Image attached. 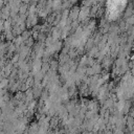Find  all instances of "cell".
<instances>
[{
    "instance_id": "6da1fadb",
    "label": "cell",
    "mask_w": 134,
    "mask_h": 134,
    "mask_svg": "<svg viewBox=\"0 0 134 134\" xmlns=\"http://www.w3.org/2000/svg\"><path fill=\"white\" fill-rule=\"evenodd\" d=\"M127 0H108V16L114 19L116 18L126 5Z\"/></svg>"
}]
</instances>
